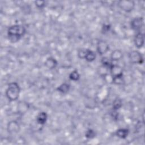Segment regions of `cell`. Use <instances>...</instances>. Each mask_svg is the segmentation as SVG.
<instances>
[{"label": "cell", "mask_w": 145, "mask_h": 145, "mask_svg": "<svg viewBox=\"0 0 145 145\" xmlns=\"http://www.w3.org/2000/svg\"><path fill=\"white\" fill-rule=\"evenodd\" d=\"M25 28L20 24H15L11 25L7 29V37L9 41L12 43H15L19 41L25 34Z\"/></svg>", "instance_id": "6da1fadb"}, {"label": "cell", "mask_w": 145, "mask_h": 145, "mask_svg": "<svg viewBox=\"0 0 145 145\" xmlns=\"http://www.w3.org/2000/svg\"><path fill=\"white\" fill-rule=\"evenodd\" d=\"M20 92V88L19 85L18 83L14 82L8 84L7 88L6 89L5 95L10 101H14L19 98Z\"/></svg>", "instance_id": "7a4b0ae2"}, {"label": "cell", "mask_w": 145, "mask_h": 145, "mask_svg": "<svg viewBox=\"0 0 145 145\" xmlns=\"http://www.w3.org/2000/svg\"><path fill=\"white\" fill-rule=\"evenodd\" d=\"M118 7L126 12H131L135 8V3L133 1L120 0L117 3Z\"/></svg>", "instance_id": "3957f363"}, {"label": "cell", "mask_w": 145, "mask_h": 145, "mask_svg": "<svg viewBox=\"0 0 145 145\" xmlns=\"http://www.w3.org/2000/svg\"><path fill=\"white\" fill-rule=\"evenodd\" d=\"M144 25V19L142 16L133 18L130 22L131 28L137 33L141 32V29Z\"/></svg>", "instance_id": "277c9868"}, {"label": "cell", "mask_w": 145, "mask_h": 145, "mask_svg": "<svg viewBox=\"0 0 145 145\" xmlns=\"http://www.w3.org/2000/svg\"><path fill=\"white\" fill-rule=\"evenodd\" d=\"M129 58L130 62L133 64L141 65L144 61L143 56L138 50H132L130 52L129 54Z\"/></svg>", "instance_id": "5b68a950"}, {"label": "cell", "mask_w": 145, "mask_h": 145, "mask_svg": "<svg viewBox=\"0 0 145 145\" xmlns=\"http://www.w3.org/2000/svg\"><path fill=\"white\" fill-rule=\"evenodd\" d=\"M96 49L97 53L100 56H103L106 54L109 51V45L106 41L103 40H100L97 42Z\"/></svg>", "instance_id": "8992f818"}, {"label": "cell", "mask_w": 145, "mask_h": 145, "mask_svg": "<svg viewBox=\"0 0 145 145\" xmlns=\"http://www.w3.org/2000/svg\"><path fill=\"white\" fill-rule=\"evenodd\" d=\"M20 126L16 121H11L7 125V130L10 134H16L19 132Z\"/></svg>", "instance_id": "52a82bcc"}, {"label": "cell", "mask_w": 145, "mask_h": 145, "mask_svg": "<svg viewBox=\"0 0 145 145\" xmlns=\"http://www.w3.org/2000/svg\"><path fill=\"white\" fill-rule=\"evenodd\" d=\"M134 42L135 46L138 49H141L143 46L144 43V34L141 32L137 33L134 39Z\"/></svg>", "instance_id": "ba28073f"}, {"label": "cell", "mask_w": 145, "mask_h": 145, "mask_svg": "<svg viewBox=\"0 0 145 145\" xmlns=\"http://www.w3.org/2000/svg\"><path fill=\"white\" fill-rule=\"evenodd\" d=\"M109 71L112 78L123 75L122 68L118 65L113 63L109 69Z\"/></svg>", "instance_id": "9c48e42d"}, {"label": "cell", "mask_w": 145, "mask_h": 145, "mask_svg": "<svg viewBox=\"0 0 145 145\" xmlns=\"http://www.w3.org/2000/svg\"><path fill=\"white\" fill-rule=\"evenodd\" d=\"M44 65L49 70H53L56 68L58 65L57 61L53 57H49L46 59L44 62Z\"/></svg>", "instance_id": "30bf717a"}, {"label": "cell", "mask_w": 145, "mask_h": 145, "mask_svg": "<svg viewBox=\"0 0 145 145\" xmlns=\"http://www.w3.org/2000/svg\"><path fill=\"white\" fill-rule=\"evenodd\" d=\"M123 54L120 49H115L113 50L110 54V60L113 62L118 61L123 58Z\"/></svg>", "instance_id": "8fae6325"}, {"label": "cell", "mask_w": 145, "mask_h": 145, "mask_svg": "<svg viewBox=\"0 0 145 145\" xmlns=\"http://www.w3.org/2000/svg\"><path fill=\"white\" fill-rule=\"evenodd\" d=\"M48 120V114L45 112H41L36 116V122L40 125H44Z\"/></svg>", "instance_id": "7c38bea8"}, {"label": "cell", "mask_w": 145, "mask_h": 145, "mask_svg": "<svg viewBox=\"0 0 145 145\" xmlns=\"http://www.w3.org/2000/svg\"><path fill=\"white\" fill-rule=\"evenodd\" d=\"M129 133V130L127 128H120L115 131L114 134L121 139H125L127 138Z\"/></svg>", "instance_id": "4fadbf2b"}, {"label": "cell", "mask_w": 145, "mask_h": 145, "mask_svg": "<svg viewBox=\"0 0 145 145\" xmlns=\"http://www.w3.org/2000/svg\"><path fill=\"white\" fill-rule=\"evenodd\" d=\"M70 89V85L67 83H63L60 84L57 88V90L63 94H66L69 92Z\"/></svg>", "instance_id": "5bb4252c"}, {"label": "cell", "mask_w": 145, "mask_h": 145, "mask_svg": "<svg viewBox=\"0 0 145 145\" xmlns=\"http://www.w3.org/2000/svg\"><path fill=\"white\" fill-rule=\"evenodd\" d=\"M96 57V53H95V52L88 49L87 52V54L86 55L84 59L87 61H88L89 62H91L95 60Z\"/></svg>", "instance_id": "9a60e30c"}, {"label": "cell", "mask_w": 145, "mask_h": 145, "mask_svg": "<svg viewBox=\"0 0 145 145\" xmlns=\"http://www.w3.org/2000/svg\"><path fill=\"white\" fill-rule=\"evenodd\" d=\"M122 100L120 98H116L113 102L112 109L113 110L117 111L122 107Z\"/></svg>", "instance_id": "2e32d148"}, {"label": "cell", "mask_w": 145, "mask_h": 145, "mask_svg": "<svg viewBox=\"0 0 145 145\" xmlns=\"http://www.w3.org/2000/svg\"><path fill=\"white\" fill-rule=\"evenodd\" d=\"M69 77L70 80L76 82V81H78L79 80L80 75L79 73L78 72V70H74L70 73Z\"/></svg>", "instance_id": "e0dca14e"}, {"label": "cell", "mask_w": 145, "mask_h": 145, "mask_svg": "<svg viewBox=\"0 0 145 145\" xmlns=\"http://www.w3.org/2000/svg\"><path fill=\"white\" fill-rule=\"evenodd\" d=\"M28 110V104L25 102L21 101L18 105V110L21 113H25Z\"/></svg>", "instance_id": "ac0fdd59"}, {"label": "cell", "mask_w": 145, "mask_h": 145, "mask_svg": "<svg viewBox=\"0 0 145 145\" xmlns=\"http://www.w3.org/2000/svg\"><path fill=\"white\" fill-rule=\"evenodd\" d=\"M101 63L103 66L107 67L109 70L112 65L113 64L112 61L110 60V59H109L107 57H103L101 60Z\"/></svg>", "instance_id": "d6986e66"}, {"label": "cell", "mask_w": 145, "mask_h": 145, "mask_svg": "<svg viewBox=\"0 0 145 145\" xmlns=\"http://www.w3.org/2000/svg\"><path fill=\"white\" fill-rule=\"evenodd\" d=\"M112 79L113 83H114V84H116V85H121L124 82L123 75L113 77V78H112Z\"/></svg>", "instance_id": "ffe728a7"}, {"label": "cell", "mask_w": 145, "mask_h": 145, "mask_svg": "<svg viewBox=\"0 0 145 145\" xmlns=\"http://www.w3.org/2000/svg\"><path fill=\"white\" fill-rule=\"evenodd\" d=\"M87 48H80L78 50V57L80 59H84L87 52Z\"/></svg>", "instance_id": "44dd1931"}, {"label": "cell", "mask_w": 145, "mask_h": 145, "mask_svg": "<svg viewBox=\"0 0 145 145\" xmlns=\"http://www.w3.org/2000/svg\"><path fill=\"white\" fill-rule=\"evenodd\" d=\"M85 137L87 139H93L96 137V133L92 129H88L86 132Z\"/></svg>", "instance_id": "7402d4cb"}, {"label": "cell", "mask_w": 145, "mask_h": 145, "mask_svg": "<svg viewBox=\"0 0 145 145\" xmlns=\"http://www.w3.org/2000/svg\"><path fill=\"white\" fill-rule=\"evenodd\" d=\"M35 6L39 8H43L46 5V2L44 1H36L34 2Z\"/></svg>", "instance_id": "603a6c76"}, {"label": "cell", "mask_w": 145, "mask_h": 145, "mask_svg": "<svg viewBox=\"0 0 145 145\" xmlns=\"http://www.w3.org/2000/svg\"><path fill=\"white\" fill-rule=\"evenodd\" d=\"M111 26L110 24H105L103 25V27H102V31L103 33H106L108 31H109V30L110 29Z\"/></svg>", "instance_id": "cb8c5ba5"}]
</instances>
